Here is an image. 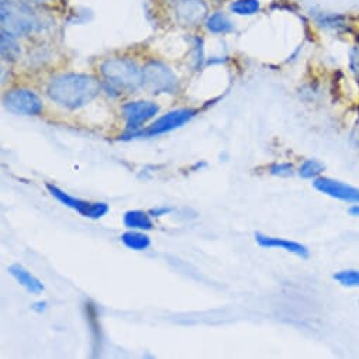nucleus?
Listing matches in <instances>:
<instances>
[{
	"instance_id": "f3484780",
	"label": "nucleus",
	"mask_w": 359,
	"mask_h": 359,
	"mask_svg": "<svg viewBox=\"0 0 359 359\" xmlns=\"http://www.w3.org/2000/svg\"><path fill=\"white\" fill-rule=\"evenodd\" d=\"M230 11L238 16H252L261 11L259 0H236Z\"/></svg>"
},
{
	"instance_id": "dca6fc26",
	"label": "nucleus",
	"mask_w": 359,
	"mask_h": 359,
	"mask_svg": "<svg viewBox=\"0 0 359 359\" xmlns=\"http://www.w3.org/2000/svg\"><path fill=\"white\" fill-rule=\"evenodd\" d=\"M85 311H86V320L88 325L90 327V334L93 337V342L97 344V349H100V342H102V332H100V325L97 320V310L93 303L88 302L85 304Z\"/></svg>"
},
{
	"instance_id": "9d476101",
	"label": "nucleus",
	"mask_w": 359,
	"mask_h": 359,
	"mask_svg": "<svg viewBox=\"0 0 359 359\" xmlns=\"http://www.w3.org/2000/svg\"><path fill=\"white\" fill-rule=\"evenodd\" d=\"M314 188L327 196H331L344 202L359 203V189L348 187L338 181H332V179L318 177L316 179Z\"/></svg>"
},
{
	"instance_id": "aec40b11",
	"label": "nucleus",
	"mask_w": 359,
	"mask_h": 359,
	"mask_svg": "<svg viewBox=\"0 0 359 359\" xmlns=\"http://www.w3.org/2000/svg\"><path fill=\"white\" fill-rule=\"evenodd\" d=\"M334 279L342 286L359 287V272L358 271H341L334 275Z\"/></svg>"
},
{
	"instance_id": "f257e3e1",
	"label": "nucleus",
	"mask_w": 359,
	"mask_h": 359,
	"mask_svg": "<svg viewBox=\"0 0 359 359\" xmlns=\"http://www.w3.org/2000/svg\"><path fill=\"white\" fill-rule=\"evenodd\" d=\"M100 82L90 75L83 74H65L54 78L47 89V93L51 100L55 103L68 107L79 109L100 93Z\"/></svg>"
},
{
	"instance_id": "39448f33",
	"label": "nucleus",
	"mask_w": 359,
	"mask_h": 359,
	"mask_svg": "<svg viewBox=\"0 0 359 359\" xmlns=\"http://www.w3.org/2000/svg\"><path fill=\"white\" fill-rule=\"evenodd\" d=\"M142 85L152 93H173L177 79L169 67L152 61L142 68Z\"/></svg>"
},
{
	"instance_id": "5701e85b",
	"label": "nucleus",
	"mask_w": 359,
	"mask_h": 359,
	"mask_svg": "<svg viewBox=\"0 0 359 359\" xmlns=\"http://www.w3.org/2000/svg\"><path fill=\"white\" fill-rule=\"evenodd\" d=\"M170 212H172V209H169V208H156V209H152L149 212V215L154 216V217H161V216H165V215H168Z\"/></svg>"
},
{
	"instance_id": "4be33fe9",
	"label": "nucleus",
	"mask_w": 359,
	"mask_h": 359,
	"mask_svg": "<svg viewBox=\"0 0 359 359\" xmlns=\"http://www.w3.org/2000/svg\"><path fill=\"white\" fill-rule=\"evenodd\" d=\"M349 67L351 71L359 78V47H353L349 54Z\"/></svg>"
},
{
	"instance_id": "9b49d317",
	"label": "nucleus",
	"mask_w": 359,
	"mask_h": 359,
	"mask_svg": "<svg viewBox=\"0 0 359 359\" xmlns=\"http://www.w3.org/2000/svg\"><path fill=\"white\" fill-rule=\"evenodd\" d=\"M255 238H257V243L264 248H280V250H285V251L292 252V254H294L297 257H302V258L309 257V250L304 245L299 244V243L289 241V240H285V238H278V237H268V236H264L261 233H257Z\"/></svg>"
},
{
	"instance_id": "4468645a",
	"label": "nucleus",
	"mask_w": 359,
	"mask_h": 359,
	"mask_svg": "<svg viewBox=\"0 0 359 359\" xmlns=\"http://www.w3.org/2000/svg\"><path fill=\"white\" fill-rule=\"evenodd\" d=\"M0 51H2V58L5 61H9V62L18 61L22 54V50L16 40V36L2 30V47H0Z\"/></svg>"
},
{
	"instance_id": "f03ea898",
	"label": "nucleus",
	"mask_w": 359,
	"mask_h": 359,
	"mask_svg": "<svg viewBox=\"0 0 359 359\" xmlns=\"http://www.w3.org/2000/svg\"><path fill=\"white\" fill-rule=\"evenodd\" d=\"M106 82L116 90L133 92L142 85V69L126 58L107 60L100 67Z\"/></svg>"
},
{
	"instance_id": "a211bd4d",
	"label": "nucleus",
	"mask_w": 359,
	"mask_h": 359,
	"mask_svg": "<svg viewBox=\"0 0 359 359\" xmlns=\"http://www.w3.org/2000/svg\"><path fill=\"white\" fill-rule=\"evenodd\" d=\"M208 29L212 32V33H216V34H224V33H229L233 30V23L229 20L227 16H224L223 13H215L212 15L208 22Z\"/></svg>"
},
{
	"instance_id": "2eb2a0df",
	"label": "nucleus",
	"mask_w": 359,
	"mask_h": 359,
	"mask_svg": "<svg viewBox=\"0 0 359 359\" xmlns=\"http://www.w3.org/2000/svg\"><path fill=\"white\" fill-rule=\"evenodd\" d=\"M121 241L127 248L134 250V251H145L151 245V238L147 234L135 231V230L124 233L121 236Z\"/></svg>"
},
{
	"instance_id": "1a4fd4ad",
	"label": "nucleus",
	"mask_w": 359,
	"mask_h": 359,
	"mask_svg": "<svg viewBox=\"0 0 359 359\" xmlns=\"http://www.w3.org/2000/svg\"><path fill=\"white\" fill-rule=\"evenodd\" d=\"M175 13L179 23L198 26L208 18L209 9L203 0H179L175 6Z\"/></svg>"
},
{
	"instance_id": "6e6552de",
	"label": "nucleus",
	"mask_w": 359,
	"mask_h": 359,
	"mask_svg": "<svg viewBox=\"0 0 359 359\" xmlns=\"http://www.w3.org/2000/svg\"><path fill=\"white\" fill-rule=\"evenodd\" d=\"M159 111V107L152 102H130L123 106V114L127 124V133L138 131L141 126L154 118Z\"/></svg>"
},
{
	"instance_id": "b1692460",
	"label": "nucleus",
	"mask_w": 359,
	"mask_h": 359,
	"mask_svg": "<svg viewBox=\"0 0 359 359\" xmlns=\"http://www.w3.org/2000/svg\"><path fill=\"white\" fill-rule=\"evenodd\" d=\"M349 213H351L352 216L359 217V206H353V208H351V209H349Z\"/></svg>"
},
{
	"instance_id": "7ed1b4c3",
	"label": "nucleus",
	"mask_w": 359,
	"mask_h": 359,
	"mask_svg": "<svg viewBox=\"0 0 359 359\" xmlns=\"http://www.w3.org/2000/svg\"><path fill=\"white\" fill-rule=\"evenodd\" d=\"M40 20L36 12L18 0H4L2 2V30L13 36H26L40 29Z\"/></svg>"
},
{
	"instance_id": "6ab92c4d",
	"label": "nucleus",
	"mask_w": 359,
	"mask_h": 359,
	"mask_svg": "<svg viewBox=\"0 0 359 359\" xmlns=\"http://www.w3.org/2000/svg\"><path fill=\"white\" fill-rule=\"evenodd\" d=\"M324 170V165L316 159H307L302 163L299 169V175L303 179H313L317 177Z\"/></svg>"
},
{
	"instance_id": "423d86ee",
	"label": "nucleus",
	"mask_w": 359,
	"mask_h": 359,
	"mask_svg": "<svg viewBox=\"0 0 359 359\" xmlns=\"http://www.w3.org/2000/svg\"><path fill=\"white\" fill-rule=\"evenodd\" d=\"M47 189L58 202H61L64 206L75 210L76 213H79L83 217L97 220L109 213V206L106 203L88 202V201H83L79 198H74L69 194L64 192L62 189H60L58 187L51 185V184H47Z\"/></svg>"
},
{
	"instance_id": "ddd939ff",
	"label": "nucleus",
	"mask_w": 359,
	"mask_h": 359,
	"mask_svg": "<svg viewBox=\"0 0 359 359\" xmlns=\"http://www.w3.org/2000/svg\"><path fill=\"white\" fill-rule=\"evenodd\" d=\"M149 213L141 210H128L124 215V226L130 230H140V231H149L154 229V223L149 217Z\"/></svg>"
},
{
	"instance_id": "f8f14e48",
	"label": "nucleus",
	"mask_w": 359,
	"mask_h": 359,
	"mask_svg": "<svg viewBox=\"0 0 359 359\" xmlns=\"http://www.w3.org/2000/svg\"><path fill=\"white\" fill-rule=\"evenodd\" d=\"M9 272L11 275L23 286L26 287L30 293L33 294H40L44 292V285L34 276L32 275L26 268H23L22 265L16 264V265H12L9 268Z\"/></svg>"
},
{
	"instance_id": "0eeeda50",
	"label": "nucleus",
	"mask_w": 359,
	"mask_h": 359,
	"mask_svg": "<svg viewBox=\"0 0 359 359\" xmlns=\"http://www.w3.org/2000/svg\"><path fill=\"white\" fill-rule=\"evenodd\" d=\"M4 106L12 113L25 116H39L43 111L41 99L27 89H16L5 95Z\"/></svg>"
},
{
	"instance_id": "20e7f679",
	"label": "nucleus",
	"mask_w": 359,
	"mask_h": 359,
	"mask_svg": "<svg viewBox=\"0 0 359 359\" xmlns=\"http://www.w3.org/2000/svg\"><path fill=\"white\" fill-rule=\"evenodd\" d=\"M198 114V110L194 109H179L169 111L159 117L154 124H151L145 130H138L134 133H126L124 138H137V137H156L166 133H170L179 127L185 126Z\"/></svg>"
},
{
	"instance_id": "412c9836",
	"label": "nucleus",
	"mask_w": 359,
	"mask_h": 359,
	"mask_svg": "<svg viewBox=\"0 0 359 359\" xmlns=\"http://www.w3.org/2000/svg\"><path fill=\"white\" fill-rule=\"evenodd\" d=\"M271 173L275 176H292L293 175V165L292 163H275L271 166Z\"/></svg>"
}]
</instances>
